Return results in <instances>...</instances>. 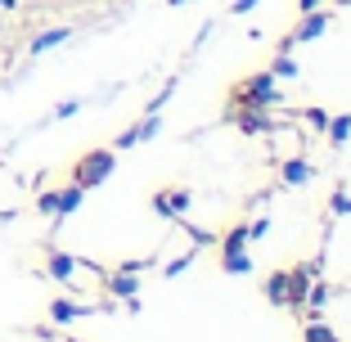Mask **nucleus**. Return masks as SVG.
<instances>
[{
    "instance_id": "obj_1",
    "label": "nucleus",
    "mask_w": 351,
    "mask_h": 342,
    "mask_svg": "<svg viewBox=\"0 0 351 342\" xmlns=\"http://www.w3.org/2000/svg\"><path fill=\"white\" fill-rule=\"evenodd\" d=\"M279 104H284V90H279V77L270 68L234 82V108H279Z\"/></svg>"
},
{
    "instance_id": "obj_2",
    "label": "nucleus",
    "mask_w": 351,
    "mask_h": 342,
    "mask_svg": "<svg viewBox=\"0 0 351 342\" xmlns=\"http://www.w3.org/2000/svg\"><path fill=\"white\" fill-rule=\"evenodd\" d=\"M117 171V149L113 145H104V149H86L82 158L73 162V185H82V189H95V185H104V180Z\"/></svg>"
},
{
    "instance_id": "obj_3",
    "label": "nucleus",
    "mask_w": 351,
    "mask_h": 342,
    "mask_svg": "<svg viewBox=\"0 0 351 342\" xmlns=\"http://www.w3.org/2000/svg\"><path fill=\"white\" fill-rule=\"evenodd\" d=\"M154 212L158 217H167V221H180L189 208H194V189L189 185H180V180H171V185H162V189H154Z\"/></svg>"
},
{
    "instance_id": "obj_4",
    "label": "nucleus",
    "mask_w": 351,
    "mask_h": 342,
    "mask_svg": "<svg viewBox=\"0 0 351 342\" xmlns=\"http://www.w3.org/2000/svg\"><path fill=\"white\" fill-rule=\"evenodd\" d=\"M329 32V14H320V10H311V14H302V23L284 36L289 45H306V41H315V36H324Z\"/></svg>"
},
{
    "instance_id": "obj_5",
    "label": "nucleus",
    "mask_w": 351,
    "mask_h": 342,
    "mask_svg": "<svg viewBox=\"0 0 351 342\" xmlns=\"http://www.w3.org/2000/svg\"><path fill=\"white\" fill-rule=\"evenodd\" d=\"M279 180H284L289 189H302V185L315 180V167H311L306 158H284V162H279Z\"/></svg>"
},
{
    "instance_id": "obj_6",
    "label": "nucleus",
    "mask_w": 351,
    "mask_h": 342,
    "mask_svg": "<svg viewBox=\"0 0 351 342\" xmlns=\"http://www.w3.org/2000/svg\"><path fill=\"white\" fill-rule=\"evenodd\" d=\"M99 306H86V302H73V297H54L50 302V320L54 324H73V320H86V315H95Z\"/></svg>"
},
{
    "instance_id": "obj_7",
    "label": "nucleus",
    "mask_w": 351,
    "mask_h": 342,
    "mask_svg": "<svg viewBox=\"0 0 351 342\" xmlns=\"http://www.w3.org/2000/svg\"><path fill=\"white\" fill-rule=\"evenodd\" d=\"M234 126L243 135H266L275 122H270V108H234Z\"/></svg>"
},
{
    "instance_id": "obj_8",
    "label": "nucleus",
    "mask_w": 351,
    "mask_h": 342,
    "mask_svg": "<svg viewBox=\"0 0 351 342\" xmlns=\"http://www.w3.org/2000/svg\"><path fill=\"white\" fill-rule=\"evenodd\" d=\"M77 266H82V261L68 257V252H59V248H50V257H45V270H50V280H59V284H73Z\"/></svg>"
},
{
    "instance_id": "obj_9",
    "label": "nucleus",
    "mask_w": 351,
    "mask_h": 342,
    "mask_svg": "<svg viewBox=\"0 0 351 342\" xmlns=\"http://www.w3.org/2000/svg\"><path fill=\"white\" fill-rule=\"evenodd\" d=\"M86 194H90V189H82V185H63V189H59V208H54V225L73 217V212L86 203Z\"/></svg>"
},
{
    "instance_id": "obj_10",
    "label": "nucleus",
    "mask_w": 351,
    "mask_h": 342,
    "mask_svg": "<svg viewBox=\"0 0 351 342\" xmlns=\"http://www.w3.org/2000/svg\"><path fill=\"white\" fill-rule=\"evenodd\" d=\"M104 289L113 293V297H126V302H131L135 293H140V275H131V270H117V275H108V280H104Z\"/></svg>"
},
{
    "instance_id": "obj_11",
    "label": "nucleus",
    "mask_w": 351,
    "mask_h": 342,
    "mask_svg": "<svg viewBox=\"0 0 351 342\" xmlns=\"http://www.w3.org/2000/svg\"><path fill=\"white\" fill-rule=\"evenodd\" d=\"M261 293H266L270 306H289V270H275V275L261 284Z\"/></svg>"
},
{
    "instance_id": "obj_12",
    "label": "nucleus",
    "mask_w": 351,
    "mask_h": 342,
    "mask_svg": "<svg viewBox=\"0 0 351 342\" xmlns=\"http://www.w3.org/2000/svg\"><path fill=\"white\" fill-rule=\"evenodd\" d=\"M68 36H73V27H50V32H41V36H32V54L54 50V45H63Z\"/></svg>"
},
{
    "instance_id": "obj_13",
    "label": "nucleus",
    "mask_w": 351,
    "mask_h": 342,
    "mask_svg": "<svg viewBox=\"0 0 351 342\" xmlns=\"http://www.w3.org/2000/svg\"><path fill=\"white\" fill-rule=\"evenodd\" d=\"M221 270H226V275H248V270H252V257L243 248H239V252H221Z\"/></svg>"
},
{
    "instance_id": "obj_14",
    "label": "nucleus",
    "mask_w": 351,
    "mask_h": 342,
    "mask_svg": "<svg viewBox=\"0 0 351 342\" xmlns=\"http://www.w3.org/2000/svg\"><path fill=\"white\" fill-rule=\"evenodd\" d=\"M302 342H342V338H338V333L329 329V324L311 320V324H302Z\"/></svg>"
},
{
    "instance_id": "obj_15",
    "label": "nucleus",
    "mask_w": 351,
    "mask_h": 342,
    "mask_svg": "<svg viewBox=\"0 0 351 342\" xmlns=\"http://www.w3.org/2000/svg\"><path fill=\"white\" fill-rule=\"evenodd\" d=\"M324 135H329L333 145H342V140H351V113H338V117H329V126H324Z\"/></svg>"
},
{
    "instance_id": "obj_16",
    "label": "nucleus",
    "mask_w": 351,
    "mask_h": 342,
    "mask_svg": "<svg viewBox=\"0 0 351 342\" xmlns=\"http://www.w3.org/2000/svg\"><path fill=\"white\" fill-rule=\"evenodd\" d=\"M217 243H221V252H239V248H248V225H234L230 234H221Z\"/></svg>"
},
{
    "instance_id": "obj_17",
    "label": "nucleus",
    "mask_w": 351,
    "mask_h": 342,
    "mask_svg": "<svg viewBox=\"0 0 351 342\" xmlns=\"http://www.w3.org/2000/svg\"><path fill=\"white\" fill-rule=\"evenodd\" d=\"M270 73H275V77H289V82H293V77H298V63L289 59V50H279L275 59H270Z\"/></svg>"
},
{
    "instance_id": "obj_18",
    "label": "nucleus",
    "mask_w": 351,
    "mask_h": 342,
    "mask_svg": "<svg viewBox=\"0 0 351 342\" xmlns=\"http://www.w3.org/2000/svg\"><path fill=\"white\" fill-rule=\"evenodd\" d=\"M302 306H315V311H320V306H329V289H324V284H311Z\"/></svg>"
},
{
    "instance_id": "obj_19",
    "label": "nucleus",
    "mask_w": 351,
    "mask_h": 342,
    "mask_svg": "<svg viewBox=\"0 0 351 342\" xmlns=\"http://www.w3.org/2000/svg\"><path fill=\"white\" fill-rule=\"evenodd\" d=\"M54 208H59V189H45V194H36V212H41V217H54Z\"/></svg>"
},
{
    "instance_id": "obj_20",
    "label": "nucleus",
    "mask_w": 351,
    "mask_h": 342,
    "mask_svg": "<svg viewBox=\"0 0 351 342\" xmlns=\"http://www.w3.org/2000/svg\"><path fill=\"white\" fill-rule=\"evenodd\" d=\"M194 252H198V248H189V252H185V257H176V261H171V266H167V270H162V275H185V270H189V266H194Z\"/></svg>"
},
{
    "instance_id": "obj_21",
    "label": "nucleus",
    "mask_w": 351,
    "mask_h": 342,
    "mask_svg": "<svg viewBox=\"0 0 351 342\" xmlns=\"http://www.w3.org/2000/svg\"><path fill=\"white\" fill-rule=\"evenodd\" d=\"M329 208L338 212V217H351V194H347V189H338V194L329 198Z\"/></svg>"
},
{
    "instance_id": "obj_22",
    "label": "nucleus",
    "mask_w": 351,
    "mask_h": 342,
    "mask_svg": "<svg viewBox=\"0 0 351 342\" xmlns=\"http://www.w3.org/2000/svg\"><path fill=\"white\" fill-rule=\"evenodd\" d=\"M131 145H140V131H135V126H131V131H122V135L113 140V149H117V154H122V149H131Z\"/></svg>"
},
{
    "instance_id": "obj_23",
    "label": "nucleus",
    "mask_w": 351,
    "mask_h": 342,
    "mask_svg": "<svg viewBox=\"0 0 351 342\" xmlns=\"http://www.w3.org/2000/svg\"><path fill=\"white\" fill-rule=\"evenodd\" d=\"M306 122L315 126V131H324V126H329V113H324V108H306Z\"/></svg>"
},
{
    "instance_id": "obj_24",
    "label": "nucleus",
    "mask_w": 351,
    "mask_h": 342,
    "mask_svg": "<svg viewBox=\"0 0 351 342\" xmlns=\"http://www.w3.org/2000/svg\"><path fill=\"white\" fill-rule=\"evenodd\" d=\"M77 108H82V99H63V104H59V108H54V117H73V113H77Z\"/></svg>"
},
{
    "instance_id": "obj_25",
    "label": "nucleus",
    "mask_w": 351,
    "mask_h": 342,
    "mask_svg": "<svg viewBox=\"0 0 351 342\" xmlns=\"http://www.w3.org/2000/svg\"><path fill=\"white\" fill-rule=\"evenodd\" d=\"M266 234H270V221L266 217H261L257 225H248V239H266Z\"/></svg>"
},
{
    "instance_id": "obj_26",
    "label": "nucleus",
    "mask_w": 351,
    "mask_h": 342,
    "mask_svg": "<svg viewBox=\"0 0 351 342\" xmlns=\"http://www.w3.org/2000/svg\"><path fill=\"white\" fill-rule=\"evenodd\" d=\"M257 5H261V0H234V14H252Z\"/></svg>"
},
{
    "instance_id": "obj_27",
    "label": "nucleus",
    "mask_w": 351,
    "mask_h": 342,
    "mask_svg": "<svg viewBox=\"0 0 351 342\" xmlns=\"http://www.w3.org/2000/svg\"><path fill=\"white\" fill-rule=\"evenodd\" d=\"M298 10H302V14H311V10H320V0H298Z\"/></svg>"
},
{
    "instance_id": "obj_28",
    "label": "nucleus",
    "mask_w": 351,
    "mask_h": 342,
    "mask_svg": "<svg viewBox=\"0 0 351 342\" xmlns=\"http://www.w3.org/2000/svg\"><path fill=\"white\" fill-rule=\"evenodd\" d=\"M333 5H351V0H333Z\"/></svg>"
},
{
    "instance_id": "obj_29",
    "label": "nucleus",
    "mask_w": 351,
    "mask_h": 342,
    "mask_svg": "<svg viewBox=\"0 0 351 342\" xmlns=\"http://www.w3.org/2000/svg\"><path fill=\"white\" fill-rule=\"evenodd\" d=\"M63 342H77V338H63Z\"/></svg>"
}]
</instances>
